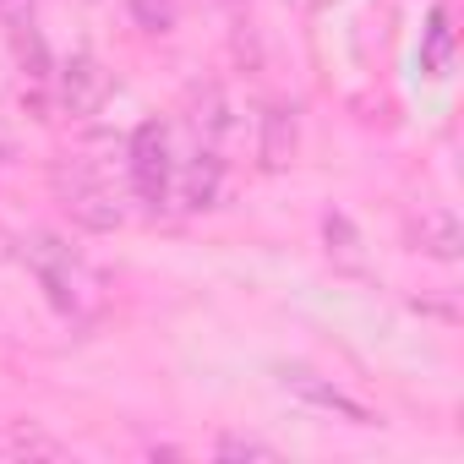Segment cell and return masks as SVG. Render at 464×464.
<instances>
[{
    "label": "cell",
    "mask_w": 464,
    "mask_h": 464,
    "mask_svg": "<svg viewBox=\"0 0 464 464\" xmlns=\"http://www.w3.org/2000/svg\"><path fill=\"white\" fill-rule=\"evenodd\" d=\"M448 61H453V28H448V12L437 6L426 17V34H420V66L426 72H448Z\"/></svg>",
    "instance_id": "10"
},
{
    "label": "cell",
    "mask_w": 464,
    "mask_h": 464,
    "mask_svg": "<svg viewBox=\"0 0 464 464\" xmlns=\"http://www.w3.org/2000/svg\"><path fill=\"white\" fill-rule=\"evenodd\" d=\"M12 246H17V241L6 236V229H0V263H6V257H12Z\"/></svg>",
    "instance_id": "15"
},
{
    "label": "cell",
    "mask_w": 464,
    "mask_h": 464,
    "mask_svg": "<svg viewBox=\"0 0 464 464\" xmlns=\"http://www.w3.org/2000/svg\"><path fill=\"white\" fill-rule=\"evenodd\" d=\"M279 388L295 393L301 404L323 410V415L350 420V426H377V410H366L355 393H344L339 382H328V377H317V372H306V366H279Z\"/></svg>",
    "instance_id": "4"
},
{
    "label": "cell",
    "mask_w": 464,
    "mask_h": 464,
    "mask_svg": "<svg viewBox=\"0 0 464 464\" xmlns=\"http://www.w3.org/2000/svg\"><path fill=\"white\" fill-rule=\"evenodd\" d=\"M213 453L218 459H279V448L274 442H257V437H218Z\"/></svg>",
    "instance_id": "14"
},
{
    "label": "cell",
    "mask_w": 464,
    "mask_h": 464,
    "mask_svg": "<svg viewBox=\"0 0 464 464\" xmlns=\"http://www.w3.org/2000/svg\"><path fill=\"white\" fill-rule=\"evenodd\" d=\"M126 169H131V191H137L148 208H164V202H169L175 164H169V131H164L159 121H142V126L131 131Z\"/></svg>",
    "instance_id": "3"
},
{
    "label": "cell",
    "mask_w": 464,
    "mask_h": 464,
    "mask_svg": "<svg viewBox=\"0 0 464 464\" xmlns=\"http://www.w3.org/2000/svg\"><path fill=\"white\" fill-rule=\"evenodd\" d=\"M410 236H415V252H426L437 263H453L464 252V229H459V218L448 208H420V218H415Z\"/></svg>",
    "instance_id": "6"
},
{
    "label": "cell",
    "mask_w": 464,
    "mask_h": 464,
    "mask_svg": "<svg viewBox=\"0 0 464 464\" xmlns=\"http://www.w3.org/2000/svg\"><path fill=\"white\" fill-rule=\"evenodd\" d=\"M323 236H328V257H334V268H344V274H361V268H366L361 236H355V224H350L344 213H328V218H323Z\"/></svg>",
    "instance_id": "9"
},
{
    "label": "cell",
    "mask_w": 464,
    "mask_h": 464,
    "mask_svg": "<svg viewBox=\"0 0 464 464\" xmlns=\"http://www.w3.org/2000/svg\"><path fill=\"white\" fill-rule=\"evenodd\" d=\"M218 186H224L218 153H213V148H197L191 164H186V175H180V202H186V208H213V202H218Z\"/></svg>",
    "instance_id": "8"
},
{
    "label": "cell",
    "mask_w": 464,
    "mask_h": 464,
    "mask_svg": "<svg viewBox=\"0 0 464 464\" xmlns=\"http://www.w3.org/2000/svg\"><path fill=\"white\" fill-rule=\"evenodd\" d=\"M295 142H301V126H295V104H268L263 115V169H285L295 159Z\"/></svg>",
    "instance_id": "7"
},
{
    "label": "cell",
    "mask_w": 464,
    "mask_h": 464,
    "mask_svg": "<svg viewBox=\"0 0 464 464\" xmlns=\"http://www.w3.org/2000/svg\"><path fill=\"white\" fill-rule=\"evenodd\" d=\"M131 17L142 34H169L175 28V0H131Z\"/></svg>",
    "instance_id": "13"
},
{
    "label": "cell",
    "mask_w": 464,
    "mask_h": 464,
    "mask_svg": "<svg viewBox=\"0 0 464 464\" xmlns=\"http://www.w3.org/2000/svg\"><path fill=\"white\" fill-rule=\"evenodd\" d=\"M17 6H23V0H0V17H12Z\"/></svg>",
    "instance_id": "16"
},
{
    "label": "cell",
    "mask_w": 464,
    "mask_h": 464,
    "mask_svg": "<svg viewBox=\"0 0 464 464\" xmlns=\"http://www.w3.org/2000/svg\"><path fill=\"white\" fill-rule=\"evenodd\" d=\"M17 246H23V263L34 268V279L44 285V295H50V306H55L61 317L88 323V317L104 312V285H99V274H93L61 236L34 229V236H23Z\"/></svg>",
    "instance_id": "1"
},
{
    "label": "cell",
    "mask_w": 464,
    "mask_h": 464,
    "mask_svg": "<svg viewBox=\"0 0 464 464\" xmlns=\"http://www.w3.org/2000/svg\"><path fill=\"white\" fill-rule=\"evenodd\" d=\"M12 44H17V61H23V72H28L34 82H50V77H55V72H50V50H44L39 28L17 23V28H12Z\"/></svg>",
    "instance_id": "11"
},
{
    "label": "cell",
    "mask_w": 464,
    "mask_h": 464,
    "mask_svg": "<svg viewBox=\"0 0 464 464\" xmlns=\"http://www.w3.org/2000/svg\"><path fill=\"white\" fill-rule=\"evenodd\" d=\"M0 164H6V142H0Z\"/></svg>",
    "instance_id": "17"
},
{
    "label": "cell",
    "mask_w": 464,
    "mask_h": 464,
    "mask_svg": "<svg viewBox=\"0 0 464 464\" xmlns=\"http://www.w3.org/2000/svg\"><path fill=\"white\" fill-rule=\"evenodd\" d=\"M55 93H61V110L66 115H93L104 104V93H110V72L93 55H72L55 72Z\"/></svg>",
    "instance_id": "5"
},
{
    "label": "cell",
    "mask_w": 464,
    "mask_h": 464,
    "mask_svg": "<svg viewBox=\"0 0 464 464\" xmlns=\"http://www.w3.org/2000/svg\"><path fill=\"white\" fill-rule=\"evenodd\" d=\"M191 110H197V115H191V126H197L208 142H218V137L229 131V110H224V99H218L213 88H202V93L191 99Z\"/></svg>",
    "instance_id": "12"
},
{
    "label": "cell",
    "mask_w": 464,
    "mask_h": 464,
    "mask_svg": "<svg viewBox=\"0 0 464 464\" xmlns=\"http://www.w3.org/2000/svg\"><path fill=\"white\" fill-rule=\"evenodd\" d=\"M55 197H61V208L72 213V224L93 229V236H110V229L126 224L121 197H115L88 164H61V169H55Z\"/></svg>",
    "instance_id": "2"
}]
</instances>
